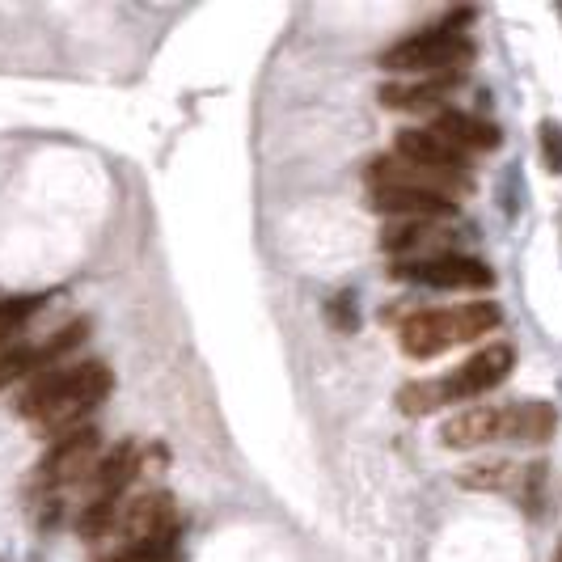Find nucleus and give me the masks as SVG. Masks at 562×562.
<instances>
[{
  "instance_id": "f257e3e1",
  "label": "nucleus",
  "mask_w": 562,
  "mask_h": 562,
  "mask_svg": "<svg viewBox=\"0 0 562 562\" xmlns=\"http://www.w3.org/2000/svg\"><path fill=\"white\" fill-rule=\"evenodd\" d=\"M110 385H115V377H110V368L102 360H85L72 368L55 364V368H43L30 377L22 398H17V415L60 440L68 432H81L89 410L102 406Z\"/></svg>"
},
{
  "instance_id": "f03ea898",
  "label": "nucleus",
  "mask_w": 562,
  "mask_h": 562,
  "mask_svg": "<svg viewBox=\"0 0 562 562\" xmlns=\"http://www.w3.org/2000/svg\"><path fill=\"white\" fill-rule=\"evenodd\" d=\"M499 322H503V313L491 301H474V305H457V309H419L402 322L398 339L410 360H436V355H444L457 343L486 339Z\"/></svg>"
},
{
  "instance_id": "7ed1b4c3",
  "label": "nucleus",
  "mask_w": 562,
  "mask_h": 562,
  "mask_svg": "<svg viewBox=\"0 0 562 562\" xmlns=\"http://www.w3.org/2000/svg\"><path fill=\"white\" fill-rule=\"evenodd\" d=\"M474 64V43L457 30H419L410 39L381 51L385 72H410V77H448Z\"/></svg>"
},
{
  "instance_id": "20e7f679",
  "label": "nucleus",
  "mask_w": 562,
  "mask_h": 562,
  "mask_svg": "<svg viewBox=\"0 0 562 562\" xmlns=\"http://www.w3.org/2000/svg\"><path fill=\"white\" fill-rule=\"evenodd\" d=\"M98 461H102V436L93 432V427H81V432H68L47 448V457L39 461V470H34V482H39L43 491H64V486L89 482V474L98 470Z\"/></svg>"
},
{
  "instance_id": "39448f33",
  "label": "nucleus",
  "mask_w": 562,
  "mask_h": 562,
  "mask_svg": "<svg viewBox=\"0 0 562 562\" xmlns=\"http://www.w3.org/2000/svg\"><path fill=\"white\" fill-rule=\"evenodd\" d=\"M393 279H406V284H423V288H491L495 271L478 258L465 254H432V258H410V262H393Z\"/></svg>"
},
{
  "instance_id": "423d86ee",
  "label": "nucleus",
  "mask_w": 562,
  "mask_h": 562,
  "mask_svg": "<svg viewBox=\"0 0 562 562\" xmlns=\"http://www.w3.org/2000/svg\"><path fill=\"white\" fill-rule=\"evenodd\" d=\"M110 537L119 541V550L178 537V508H174V495L148 491V495H140V499L123 503V508H119V520H115V533H110Z\"/></svg>"
},
{
  "instance_id": "0eeeda50",
  "label": "nucleus",
  "mask_w": 562,
  "mask_h": 562,
  "mask_svg": "<svg viewBox=\"0 0 562 562\" xmlns=\"http://www.w3.org/2000/svg\"><path fill=\"white\" fill-rule=\"evenodd\" d=\"M368 191H377V186H398V191H436V195H448L457 199L474 186L470 174H444V170H427V165H415L406 157H372L368 161Z\"/></svg>"
},
{
  "instance_id": "6e6552de",
  "label": "nucleus",
  "mask_w": 562,
  "mask_h": 562,
  "mask_svg": "<svg viewBox=\"0 0 562 562\" xmlns=\"http://www.w3.org/2000/svg\"><path fill=\"white\" fill-rule=\"evenodd\" d=\"M512 432V402H486V406H465L448 415L440 427L444 448H478V444H499Z\"/></svg>"
},
{
  "instance_id": "1a4fd4ad",
  "label": "nucleus",
  "mask_w": 562,
  "mask_h": 562,
  "mask_svg": "<svg viewBox=\"0 0 562 562\" xmlns=\"http://www.w3.org/2000/svg\"><path fill=\"white\" fill-rule=\"evenodd\" d=\"M516 364V351L508 343H491V347H482L478 355H470L457 372H448L444 377V389H448V398L453 402H465V398H478V393L486 389H495L508 381V372Z\"/></svg>"
},
{
  "instance_id": "9d476101",
  "label": "nucleus",
  "mask_w": 562,
  "mask_h": 562,
  "mask_svg": "<svg viewBox=\"0 0 562 562\" xmlns=\"http://www.w3.org/2000/svg\"><path fill=\"white\" fill-rule=\"evenodd\" d=\"M381 250L393 254L398 262H410V258H432V254H448V241L453 233L440 229L436 220H393L381 229Z\"/></svg>"
},
{
  "instance_id": "9b49d317",
  "label": "nucleus",
  "mask_w": 562,
  "mask_h": 562,
  "mask_svg": "<svg viewBox=\"0 0 562 562\" xmlns=\"http://www.w3.org/2000/svg\"><path fill=\"white\" fill-rule=\"evenodd\" d=\"M393 148L398 157L415 161V165H427V170H444V174H470V157L453 148L444 136H436L432 127H402L393 136Z\"/></svg>"
},
{
  "instance_id": "f8f14e48",
  "label": "nucleus",
  "mask_w": 562,
  "mask_h": 562,
  "mask_svg": "<svg viewBox=\"0 0 562 562\" xmlns=\"http://www.w3.org/2000/svg\"><path fill=\"white\" fill-rule=\"evenodd\" d=\"M140 478V444L136 440H119L110 453H102L98 470L89 474V503H119L123 491Z\"/></svg>"
},
{
  "instance_id": "ddd939ff",
  "label": "nucleus",
  "mask_w": 562,
  "mask_h": 562,
  "mask_svg": "<svg viewBox=\"0 0 562 562\" xmlns=\"http://www.w3.org/2000/svg\"><path fill=\"white\" fill-rule=\"evenodd\" d=\"M368 208L385 212L393 220H440V216H457V199L436 195V191H398V186H377V191H368Z\"/></svg>"
},
{
  "instance_id": "4468645a",
  "label": "nucleus",
  "mask_w": 562,
  "mask_h": 562,
  "mask_svg": "<svg viewBox=\"0 0 562 562\" xmlns=\"http://www.w3.org/2000/svg\"><path fill=\"white\" fill-rule=\"evenodd\" d=\"M465 72H448V77H415V81H389L377 89V102L385 110H436L448 93L461 85Z\"/></svg>"
},
{
  "instance_id": "2eb2a0df",
  "label": "nucleus",
  "mask_w": 562,
  "mask_h": 562,
  "mask_svg": "<svg viewBox=\"0 0 562 562\" xmlns=\"http://www.w3.org/2000/svg\"><path fill=\"white\" fill-rule=\"evenodd\" d=\"M436 136H444L453 148H461L465 157L470 153H491V148H499V127L486 123L478 115H465V110H440L436 123H432Z\"/></svg>"
},
{
  "instance_id": "dca6fc26",
  "label": "nucleus",
  "mask_w": 562,
  "mask_h": 562,
  "mask_svg": "<svg viewBox=\"0 0 562 562\" xmlns=\"http://www.w3.org/2000/svg\"><path fill=\"white\" fill-rule=\"evenodd\" d=\"M558 432V410L546 402H512V432L508 444H546Z\"/></svg>"
},
{
  "instance_id": "f3484780",
  "label": "nucleus",
  "mask_w": 562,
  "mask_h": 562,
  "mask_svg": "<svg viewBox=\"0 0 562 562\" xmlns=\"http://www.w3.org/2000/svg\"><path fill=\"white\" fill-rule=\"evenodd\" d=\"M457 482L470 486V491H516L520 486V465H512V461L465 465V470H457Z\"/></svg>"
},
{
  "instance_id": "a211bd4d",
  "label": "nucleus",
  "mask_w": 562,
  "mask_h": 562,
  "mask_svg": "<svg viewBox=\"0 0 562 562\" xmlns=\"http://www.w3.org/2000/svg\"><path fill=\"white\" fill-rule=\"evenodd\" d=\"M444 406H453V398H448V389H444V377L440 381H410L398 389L402 415H432V410H444Z\"/></svg>"
},
{
  "instance_id": "6ab92c4d",
  "label": "nucleus",
  "mask_w": 562,
  "mask_h": 562,
  "mask_svg": "<svg viewBox=\"0 0 562 562\" xmlns=\"http://www.w3.org/2000/svg\"><path fill=\"white\" fill-rule=\"evenodd\" d=\"M119 508H123V503H85V508H81V520H77L81 537H85V541H106L110 533H115Z\"/></svg>"
},
{
  "instance_id": "aec40b11",
  "label": "nucleus",
  "mask_w": 562,
  "mask_h": 562,
  "mask_svg": "<svg viewBox=\"0 0 562 562\" xmlns=\"http://www.w3.org/2000/svg\"><path fill=\"white\" fill-rule=\"evenodd\" d=\"M34 309H39V301H30V296H17V301H5V305H0V351H5L13 334L30 322Z\"/></svg>"
},
{
  "instance_id": "412c9836",
  "label": "nucleus",
  "mask_w": 562,
  "mask_h": 562,
  "mask_svg": "<svg viewBox=\"0 0 562 562\" xmlns=\"http://www.w3.org/2000/svg\"><path fill=\"white\" fill-rule=\"evenodd\" d=\"M541 157H546L550 174H562V127L541 123Z\"/></svg>"
},
{
  "instance_id": "4be33fe9",
  "label": "nucleus",
  "mask_w": 562,
  "mask_h": 562,
  "mask_svg": "<svg viewBox=\"0 0 562 562\" xmlns=\"http://www.w3.org/2000/svg\"><path fill=\"white\" fill-rule=\"evenodd\" d=\"M326 317L334 322V330H355L360 326V317H355V301H347V296H334V301L326 305Z\"/></svg>"
},
{
  "instance_id": "5701e85b",
  "label": "nucleus",
  "mask_w": 562,
  "mask_h": 562,
  "mask_svg": "<svg viewBox=\"0 0 562 562\" xmlns=\"http://www.w3.org/2000/svg\"><path fill=\"white\" fill-rule=\"evenodd\" d=\"M550 562H562V541H558V550H554V558Z\"/></svg>"
}]
</instances>
